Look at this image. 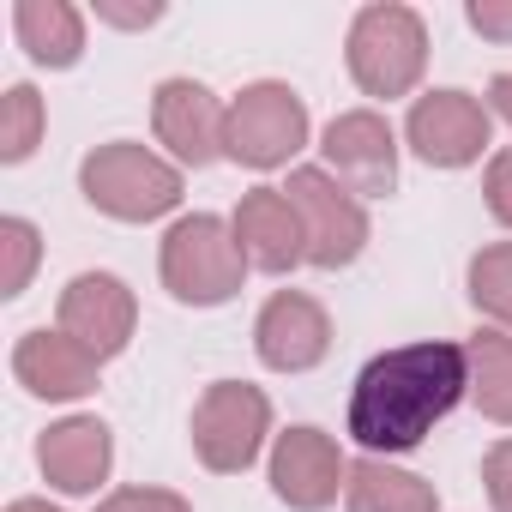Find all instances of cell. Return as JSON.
<instances>
[{
  "mask_svg": "<svg viewBox=\"0 0 512 512\" xmlns=\"http://www.w3.org/2000/svg\"><path fill=\"white\" fill-rule=\"evenodd\" d=\"M37 464L61 494H91L115 464V440L97 416H67L37 440Z\"/></svg>",
  "mask_w": 512,
  "mask_h": 512,
  "instance_id": "obj_15",
  "label": "cell"
},
{
  "mask_svg": "<svg viewBox=\"0 0 512 512\" xmlns=\"http://www.w3.org/2000/svg\"><path fill=\"white\" fill-rule=\"evenodd\" d=\"M404 133H410V151H416L422 163H434V169H464V163L482 157L494 121H488V109H482L470 91H428V97H416Z\"/></svg>",
  "mask_w": 512,
  "mask_h": 512,
  "instance_id": "obj_8",
  "label": "cell"
},
{
  "mask_svg": "<svg viewBox=\"0 0 512 512\" xmlns=\"http://www.w3.org/2000/svg\"><path fill=\"white\" fill-rule=\"evenodd\" d=\"M253 344H260V362L278 368V374H302V368H320L326 350H332V320L314 296H272L260 308V326H253Z\"/></svg>",
  "mask_w": 512,
  "mask_h": 512,
  "instance_id": "obj_13",
  "label": "cell"
},
{
  "mask_svg": "<svg viewBox=\"0 0 512 512\" xmlns=\"http://www.w3.org/2000/svg\"><path fill=\"white\" fill-rule=\"evenodd\" d=\"M97 512H193L181 494H169V488H121V494H109Z\"/></svg>",
  "mask_w": 512,
  "mask_h": 512,
  "instance_id": "obj_23",
  "label": "cell"
},
{
  "mask_svg": "<svg viewBox=\"0 0 512 512\" xmlns=\"http://www.w3.org/2000/svg\"><path fill=\"white\" fill-rule=\"evenodd\" d=\"M241 278H247V253L235 241V223L199 211V217H181L163 235V284H169L175 302L217 308L241 290Z\"/></svg>",
  "mask_w": 512,
  "mask_h": 512,
  "instance_id": "obj_2",
  "label": "cell"
},
{
  "mask_svg": "<svg viewBox=\"0 0 512 512\" xmlns=\"http://www.w3.org/2000/svg\"><path fill=\"white\" fill-rule=\"evenodd\" d=\"M37 253H43V241H37V229L25 223V217H7L0 223V296H19L25 284H31V272H37Z\"/></svg>",
  "mask_w": 512,
  "mask_h": 512,
  "instance_id": "obj_22",
  "label": "cell"
},
{
  "mask_svg": "<svg viewBox=\"0 0 512 512\" xmlns=\"http://www.w3.org/2000/svg\"><path fill=\"white\" fill-rule=\"evenodd\" d=\"M344 494H350V512H434L440 506L422 476H410V470H398L386 458L350 464V488Z\"/></svg>",
  "mask_w": 512,
  "mask_h": 512,
  "instance_id": "obj_18",
  "label": "cell"
},
{
  "mask_svg": "<svg viewBox=\"0 0 512 512\" xmlns=\"http://www.w3.org/2000/svg\"><path fill=\"white\" fill-rule=\"evenodd\" d=\"M470 302H476L488 320L512 326V241L482 247L476 260H470Z\"/></svg>",
  "mask_w": 512,
  "mask_h": 512,
  "instance_id": "obj_20",
  "label": "cell"
},
{
  "mask_svg": "<svg viewBox=\"0 0 512 512\" xmlns=\"http://www.w3.org/2000/svg\"><path fill=\"white\" fill-rule=\"evenodd\" d=\"M488 103H494V115H500V121H512V73H500V79L488 85Z\"/></svg>",
  "mask_w": 512,
  "mask_h": 512,
  "instance_id": "obj_28",
  "label": "cell"
},
{
  "mask_svg": "<svg viewBox=\"0 0 512 512\" xmlns=\"http://www.w3.org/2000/svg\"><path fill=\"white\" fill-rule=\"evenodd\" d=\"M272 488H278L284 506L320 512V506L338 500V488H350V464H344V452H338L332 434H320V428H290V434H278V446H272Z\"/></svg>",
  "mask_w": 512,
  "mask_h": 512,
  "instance_id": "obj_10",
  "label": "cell"
},
{
  "mask_svg": "<svg viewBox=\"0 0 512 512\" xmlns=\"http://www.w3.org/2000/svg\"><path fill=\"white\" fill-rule=\"evenodd\" d=\"M13 31H19V43L37 67H73L85 55V19L67 0H19Z\"/></svg>",
  "mask_w": 512,
  "mask_h": 512,
  "instance_id": "obj_17",
  "label": "cell"
},
{
  "mask_svg": "<svg viewBox=\"0 0 512 512\" xmlns=\"http://www.w3.org/2000/svg\"><path fill=\"white\" fill-rule=\"evenodd\" d=\"M79 187L97 211H109L121 223H151V217L181 205V169L145 145H127V139L97 145L79 169Z\"/></svg>",
  "mask_w": 512,
  "mask_h": 512,
  "instance_id": "obj_3",
  "label": "cell"
},
{
  "mask_svg": "<svg viewBox=\"0 0 512 512\" xmlns=\"http://www.w3.org/2000/svg\"><path fill=\"white\" fill-rule=\"evenodd\" d=\"M470 31L512 43V0H470Z\"/></svg>",
  "mask_w": 512,
  "mask_h": 512,
  "instance_id": "obj_26",
  "label": "cell"
},
{
  "mask_svg": "<svg viewBox=\"0 0 512 512\" xmlns=\"http://www.w3.org/2000/svg\"><path fill=\"white\" fill-rule=\"evenodd\" d=\"M308 139V109L290 85L266 79V85H247L229 103V127H223V157L247 163V169H278L302 151Z\"/></svg>",
  "mask_w": 512,
  "mask_h": 512,
  "instance_id": "obj_5",
  "label": "cell"
},
{
  "mask_svg": "<svg viewBox=\"0 0 512 512\" xmlns=\"http://www.w3.org/2000/svg\"><path fill=\"white\" fill-rule=\"evenodd\" d=\"M133 320H139L133 290H127L121 278H109V272H79V278L61 290V332L79 338L97 362H109V356L127 350Z\"/></svg>",
  "mask_w": 512,
  "mask_h": 512,
  "instance_id": "obj_11",
  "label": "cell"
},
{
  "mask_svg": "<svg viewBox=\"0 0 512 512\" xmlns=\"http://www.w3.org/2000/svg\"><path fill=\"white\" fill-rule=\"evenodd\" d=\"M470 392V356L464 344H404L374 356L356 374L350 392V440L368 458H392L410 452L434 434V422H446L458 410V398Z\"/></svg>",
  "mask_w": 512,
  "mask_h": 512,
  "instance_id": "obj_1",
  "label": "cell"
},
{
  "mask_svg": "<svg viewBox=\"0 0 512 512\" xmlns=\"http://www.w3.org/2000/svg\"><path fill=\"white\" fill-rule=\"evenodd\" d=\"M482 193H488V211H494V223H506V229H512V151H500V157L488 163V181H482Z\"/></svg>",
  "mask_w": 512,
  "mask_h": 512,
  "instance_id": "obj_25",
  "label": "cell"
},
{
  "mask_svg": "<svg viewBox=\"0 0 512 512\" xmlns=\"http://www.w3.org/2000/svg\"><path fill=\"white\" fill-rule=\"evenodd\" d=\"M428 67V31L410 7H362L350 25V79L368 97H404L416 91Z\"/></svg>",
  "mask_w": 512,
  "mask_h": 512,
  "instance_id": "obj_4",
  "label": "cell"
},
{
  "mask_svg": "<svg viewBox=\"0 0 512 512\" xmlns=\"http://www.w3.org/2000/svg\"><path fill=\"white\" fill-rule=\"evenodd\" d=\"M37 145H43V97L31 85H13L7 103H0V157L25 163Z\"/></svg>",
  "mask_w": 512,
  "mask_h": 512,
  "instance_id": "obj_21",
  "label": "cell"
},
{
  "mask_svg": "<svg viewBox=\"0 0 512 512\" xmlns=\"http://www.w3.org/2000/svg\"><path fill=\"white\" fill-rule=\"evenodd\" d=\"M151 121H157V139L175 151V163L205 169L211 157H223L229 109H223L205 85H193V79H163V85H157V103H151Z\"/></svg>",
  "mask_w": 512,
  "mask_h": 512,
  "instance_id": "obj_12",
  "label": "cell"
},
{
  "mask_svg": "<svg viewBox=\"0 0 512 512\" xmlns=\"http://www.w3.org/2000/svg\"><path fill=\"white\" fill-rule=\"evenodd\" d=\"M482 482H488L494 512H512V440H500V446L482 458Z\"/></svg>",
  "mask_w": 512,
  "mask_h": 512,
  "instance_id": "obj_24",
  "label": "cell"
},
{
  "mask_svg": "<svg viewBox=\"0 0 512 512\" xmlns=\"http://www.w3.org/2000/svg\"><path fill=\"white\" fill-rule=\"evenodd\" d=\"M7 512H55V506H49V500H13Z\"/></svg>",
  "mask_w": 512,
  "mask_h": 512,
  "instance_id": "obj_29",
  "label": "cell"
},
{
  "mask_svg": "<svg viewBox=\"0 0 512 512\" xmlns=\"http://www.w3.org/2000/svg\"><path fill=\"white\" fill-rule=\"evenodd\" d=\"M97 19H109L121 31H139V25H157L163 7H115V0H97Z\"/></svg>",
  "mask_w": 512,
  "mask_h": 512,
  "instance_id": "obj_27",
  "label": "cell"
},
{
  "mask_svg": "<svg viewBox=\"0 0 512 512\" xmlns=\"http://www.w3.org/2000/svg\"><path fill=\"white\" fill-rule=\"evenodd\" d=\"M266 428H272V404L260 386H241V380H217L205 386L199 410H193V452L205 470H247L266 446Z\"/></svg>",
  "mask_w": 512,
  "mask_h": 512,
  "instance_id": "obj_6",
  "label": "cell"
},
{
  "mask_svg": "<svg viewBox=\"0 0 512 512\" xmlns=\"http://www.w3.org/2000/svg\"><path fill=\"white\" fill-rule=\"evenodd\" d=\"M235 241L247 253V266H260V272H290L308 260V235L284 187H253L235 205Z\"/></svg>",
  "mask_w": 512,
  "mask_h": 512,
  "instance_id": "obj_14",
  "label": "cell"
},
{
  "mask_svg": "<svg viewBox=\"0 0 512 512\" xmlns=\"http://www.w3.org/2000/svg\"><path fill=\"white\" fill-rule=\"evenodd\" d=\"M470 356V398L488 422H512V338L500 332H476L464 344Z\"/></svg>",
  "mask_w": 512,
  "mask_h": 512,
  "instance_id": "obj_19",
  "label": "cell"
},
{
  "mask_svg": "<svg viewBox=\"0 0 512 512\" xmlns=\"http://www.w3.org/2000/svg\"><path fill=\"white\" fill-rule=\"evenodd\" d=\"M326 175H338L350 193L362 199H380L398 187V139L386 127V115L374 109H350L326 127Z\"/></svg>",
  "mask_w": 512,
  "mask_h": 512,
  "instance_id": "obj_9",
  "label": "cell"
},
{
  "mask_svg": "<svg viewBox=\"0 0 512 512\" xmlns=\"http://www.w3.org/2000/svg\"><path fill=\"white\" fill-rule=\"evenodd\" d=\"M13 374L37 398H85L97 386V356L67 332H25L13 350Z\"/></svg>",
  "mask_w": 512,
  "mask_h": 512,
  "instance_id": "obj_16",
  "label": "cell"
},
{
  "mask_svg": "<svg viewBox=\"0 0 512 512\" xmlns=\"http://www.w3.org/2000/svg\"><path fill=\"white\" fill-rule=\"evenodd\" d=\"M284 193H290V205L302 217V235H308V266L338 272V266H350L356 253L368 247V211H362V199L338 175L296 169Z\"/></svg>",
  "mask_w": 512,
  "mask_h": 512,
  "instance_id": "obj_7",
  "label": "cell"
}]
</instances>
